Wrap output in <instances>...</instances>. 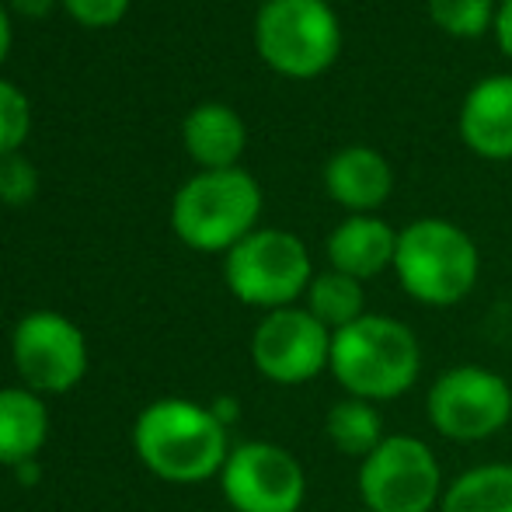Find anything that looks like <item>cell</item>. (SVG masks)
I'll return each instance as SVG.
<instances>
[{
  "mask_svg": "<svg viewBox=\"0 0 512 512\" xmlns=\"http://www.w3.org/2000/svg\"><path fill=\"white\" fill-rule=\"evenodd\" d=\"M133 450L154 478L168 485H203L220 478L230 457V429L209 405L161 398L136 415Z\"/></svg>",
  "mask_w": 512,
  "mask_h": 512,
  "instance_id": "1",
  "label": "cell"
},
{
  "mask_svg": "<svg viewBox=\"0 0 512 512\" xmlns=\"http://www.w3.org/2000/svg\"><path fill=\"white\" fill-rule=\"evenodd\" d=\"M328 373L349 398L387 405L405 398L422 377V345L405 321L366 314L331 335Z\"/></svg>",
  "mask_w": 512,
  "mask_h": 512,
  "instance_id": "2",
  "label": "cell"
},
{
  "mask_svg": "<svg viewBox=\"0 0 512 512\" xmlns=\"http://www.w3.org/2000/svg\"><path fill=\"white\" fill-rule=\"evenodd\" d=\"M394 276L422 307H457L481 279V251L464 227L443 216H422L398 230Z\"/></svg>",
  "mask_w": 512,
  "mask_h": 512,
  "instance_id": "3",
  "label": "cell"
},
{
  "mask_svg": "<svg viewBox=\"0 0 512 512\" xmlns=\"http://www.w3.org/2000/svg\"><path fill=\"white\" fill-rule=\"evenodd\" d=\"M262 185L244 168L199 171L175 192L171 227L178 241L203 255H227L234 244L258 230Z\"/></svg>",
  "mask_w": 512,
  "mask_h": 512,
  "instance_id": "4",
  "label": "cell"
},
{
  "mask_svg": "<svg viewBox=\"0 0 512 512\" xmlns=\"http://www.w3.org/2000/svg\"><path fill=\"white\" fill-rule=\"evenodd\" d=\"M255 49L290 81H314L342 56V21L324 0H269L258 7Z\"/></svg>",
  "mask_w": 512,
  "mask_h": 512,
  "instance_id": "5",
  "label": "cell"
},
{
  "mask_svg": "<svg viewBox=\"0 0 512 512\" xmlns=\"http://www.w3.org/2000/svg\"><path fill=\"white\" fill-rule=\"evenodd\" d=\"M314 276L317 272L307 244L279 227H258L255 234H248L223 255L227 290L244 307H258L265 314L297 307V300L307 297Z\"/></svg>",
  "mask_w": 512,
  "mask_h": 512,
  "instance_id": "6",
  "label": "cell"
},
{
  "mask_svg": "<svg viewBox=\"0 0 512 512\" xmlns=\"http://www.w3.org/2000/svg\"><path fill=\"white\" fill-rule=\"evenodd\" d=\"M356 488L370 512H439L446 478L425 439L398 432L359 460Z\"/></svg>",
  "mask_w": 512,
  "mask_h": 512,
  "instance_id": "7",
  "label": "cell"
},
{
  "mask_svg": "<svg viewBox=\"0 0 512 512\" xmlns=\"http://www.w3.org/2000/svg\"><path fill=\"white\" fill-rule=\"evenodd\" d=\"M425 415L450 443H485L512 422V384L478 363L450 366L432 380Z\"/></svg>",
  "mask_w": 512,
  "mask_h": 512,
  "instance_id": "8",
  "label": "cell"
},
{
  "mask_svg": "<svg viewBox=\"0 0 512 512\" xmlns=\"http://www.w3.org/2000/svg\"><path fill=\"white\" fill-rule=\"evenodd\" d=\"M11 363L28 391L67 394L88 373V338L60 310H32L11 331Z\"/></svg>",
  "mask_w": 512,
  "mask_h": 512,
  "instance_id": "9",
  "label": "cell"
},
{
  "mask_svg": "<svg viewBox=\"0 0 512 512\" xmlns=\"http://www.w3.org/2000/svg\"><path fill=\"white\" fill-rule=\"evenodd\" d=\"M220 492L234 512H300L307 474L286 446L248 439L230 450L220 471Z\"/></svg>",
  "mask_w": 512,
  "mask_h": 512,
  "instance_id": "10",
  "label": "cell"
},
{
  "mask_svg": "<svg viewBox=\"0 0 512 512\" xmlns=\"http://www.w3.org/2000/svg\"><path fill=\"white\" fill-rule=\"evenodd\" d=\"M331 335L307 307L269 310L251 331V363L269 384H310L328 370Z\"/></svg>",
  "mask_w": 512,
  "mask_h": 512,
  "instance_id": "11",
  "label": "cell"
},
{
  "mask_svg": "<svg viewBox=\"0 0 512 512\" xmlns=\"http://www.w3.org/2000/svg\"><path fill=\"white\" fill-rule=\"evenodd\" d=\"M457 133L481 161H512V74H488L467 91Z\"/></svg>",
  "mask_w": 512,
  "mask_h": 512,
  "instance_id": "12",
  "label": "cell"
},
{
  "mask_svg": "<svg viewBox=\"0 0 512 512\" xmlns=\"http://www.w3.org/2000/svg\"><path fill=\"white\" fill-rule=\"evenodd\" d=\"M324 192L331 203L349 209V216H370L391 199L394 168L380 150L352 143V147H342L328 157Z\"/></svg>",
  "mask_w": 512,
  "mask_h": 512,
  "instance_id": "13",
  "label": "cell"
},
{
  "mask_svg": "<svg viewBox=\"0 0 512 512\" xmlns=\"http://www.w3.org/2000/svg\"><path fill=\"white\" fill-rule=\"evenodd\" d=\"M324 255H328V269L345 272L359 283H370V279L384 276L387 269H394L398 230L377 213L345 216L324 241Z\"/></svg>",
  "mask_w": 512,
  "mask_h": 512,
  "instance_id": "14",
  "label": "cell"
},
{
  "mask_svg": "<svg viewBox=\"0 0 512 512\" xmlns=\"http://www.w3.org/2000/svg\"><path fill=\"white\" fill-rule=\"evenodd\" d=\"M182 143L203 171H227L237 168L248 147V126L230 105L203 102L185 115Z\"/></svg>",
  "mask_w": 512,
  "mask_h": 512,
  "instance_id": "15",
  "label": "cell"
},
{
  "mask_svg": "<svg viewBox=\"0 0 512 512\" xmlns=\"http://www.w3.org/2000/svg\"><path fill=\"white\" fill-rule=\"evenodd\" d=\"M49 439V408L46 398L28 387H0V464L21 467L39 460Z\"/></svg>",
  "mask_w": 512,
  "mask_h": 512,
  "instance_id": "16",
  "label": "cell"
},
{
  "mask_svg": "<svg viewBox=\"0 0 512 512\" xmlns=\"http://www.w3.org/2000/svg\"><path fill=\"white\" fill-rule=\"evenodd\" d=\"M439 512H512V464H478L446 485Z\"/></svg>",
  "mask_w": 512,
  "mask_h": 512,
  "instance_id": "17",
  "label": "cell"
},
{
  "mask_svg": "<svg viewBox=\"0 0 512 512\" xmlns=\"http://www.w3.org/2000/svg\"><path fill=\"white\" fill-rule=\"evenodd\" d=\"M304 307L328 331H342V328H349V324H356L359 317L370 314V310H366V283L345 276V272L324 269L310 279Z\"/></svg>",
  "mask_w": 512,
  "mask_h": 512,
  "instance_id": "18",
  "label": "cell"
},
{
  "mask_svg": "<svg viewBox=\"0 0 512 512\" xmlns=\"http://www.w3.org/2000/svg\"><path fill=\"white\" fill-rule=\"evenodd\" d=\"M324 432H328V443L335 446L338 453L356 457V460L370 457L387 439L380 408L359 398L335 401V405L328 408V415H324Z\"/></svg>",
  "mask_w": 512,
  "mask_h": 512,
  "instance_id": "19",
  "label": "cell"
},
{
  "mask_svg": "<svg viewBox=\"0 0 512 512\" xmlns=\"http://www.w3.org/2000/svg\"><path fill=\"white\" fill-rule=\"evenodd\" d=\"M429 21L450 39H481L495 28V0H425Z\"/></svg>",
  "mask_w": 512,
  "mask_h": 512,
  "instance_id": "20",
  "label": "cell"
},
{
  "mask_svg": "<svg viewBox=\"0 0 512 512\" xmlns=\"http://www.w3.org/2000/svg\"><path fill=\"white\" fill-rule=\"evenodd\" d=\"M28 126H32V112H28V98L11 81H0V157L18 154L25 143Z\"/></svg>",
  "mask_w": 512,
  "mask_h": 512,
  "instance_id": "21",
  "label": "cell"
},
{
  "mask_svg": "<svg viewBox=\"0 0 512 512\" xmlns=\"http://www.w3.org/2000/svg\"><path fill=\"white\" fill-rule=\"evenodd\" d=\"M39 192V171L28 157L7 154L0 157V203L7 206H25Z\"/></svg>",
  "mask_w": 512,
  "mask_h": 512,
  "instance_id": "22",
  "label": "cell"
},
{
  "mask_svg": "<svg viewBox=\"0 0 512 512\" xmlns=\"http://www.w3.org/2000/svg\"><path fill=\"white\" fill-rule=\"evenodd\" d=\"M67 14L84 28H112L126 18L133 0H60Z\"/></svg>",
  "mask_w": 512,
  "mask_h": 512,
  "instance_id": "23",
  "label": "cell"
},
{
  "mask_svg": "<svg viewBox=\"0 0 512 512\" xmlns=\"http://www.w3.org/2000/svg\"><path fill=\"white\" fill-rule=\"evenodd\" d=\"M495 42H499L502 56L512 60V0H502L499 14H495V28H492Z\"/></svg>",
  "mask_w": 512,
  "mask_h": 512,
  "instance_id": "24",
  "label": "cell"
},
{
  "mask_svg": "<svg viewBox=\"0 0 512 512\" xmlns=\"http://www.w3.org/2000/svg\"><path fill=\"white\" fill-rule=\"evenodd\" d=\"M56 7V0H11V11L21 14V18H46Z\"/></svg>",
  "mask_w": 512,
  "mask_h": 512,
  "instance_id": "25",
  "label": "cell"
},
{
  "mask_svg": "<svg viewBox=\"0 0 512 512\" xmlns=\"http://www.w3.org/2000/svg\"><path fill=\"white\" fill-rule=\"evenodd\" d=\"M209 408H213V415L220 418V422L227 425V429L237 422V418H241V405H237V398H230V394H223V398H216Z\"/></svg>",
  "mask_w": 512,
  "mask_h": 512,
  "instance_id": "26",
  "label": "cell"
},
{
  "mask_svg": "<svg viewBox=\"0 0 512 512\" xmlns=\"http://www.w3.org/2000/svg\"><path fill=\"white\" fill-rule=\"evenodd\" d=\"M7 53H11V18H7V11L0 7V63L7 60Z\"/></svg>",
  "mask_w": 512,
  "mask_h": 512,
  "instance_id": "27",
  "label": "cell"
},
{
  "mask_svg": "<svg viewBox=\"0 0 512 512\" xmlns=\"http://www.w3.org/2000/svg\"><path fill=\"white\" fill-rule=\"evenodd\" d=\"M14 471H18V478L25 481V485H35V481H39V460H28V464L14 467Z\"/></svg>",
  "mask_w": 512,
  "mask_h": 512,
  "instance_id": "28",
  "label": "cell"
},
{
  "mask_svg": "<svg viewBox=\"0 0 512 512\" xmlns=\"http://www.w3.org/2000/svg\"><path fill=\"white\" fill-rule=\"evenodd\" d=\"M324 4H331V7H335V0H324Z\"/></svg>",
  "mask_w": 512,
  "mask_h": 512,
  "instance_id": "29",
  "label": "cell"
},
{
  "mask_svg": "<svg viewBox=\"0 0 512 512\" xmlns=\"http://www.w3.org/2000/svg\"><path fill=\"white\" fill-rule=\"evenodd\" d=\"M258 4H269V0H258Z\"/></svg>",
  "mask_w": 512,
  "mask_h": 512,
  "instance_id": "30",
  "label": "cell"
},
{
  "mask_svg": "<svg viewBox=\"0 0 512 512\" xmlns=\"http://www.w3.org/2000/svg\"><path fill=\"white\" fill-rule=\"evenodd\" d=\"M356 512H370V509H356Z\"/></svg>",
  "mask_w": 512,
  "mask_h": 512,
  "instance_id": "31",
  "label": "cell"
}]
</instances>
